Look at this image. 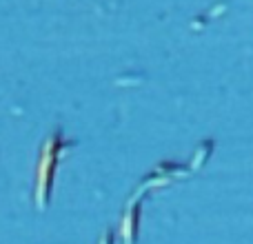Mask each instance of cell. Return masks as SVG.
<instances>
[{
  "instance_id": "7a4b0ae2",
  "label": "cell",
  "mask_w": 253,
  "mask_h": 244,
  "mask_svg": "<svg viewBox=\"0 0 253 244\" xmlns=\"http://www.w3.org/2000/svg\"><path fill=\"white\" fill-rule=\"evenodd\" d=\"M144 193L140 191L135 198H131L129 206L125 211L123 224H120V238L123 244H133L135 242V233H138V218H140V200H142Z\"/></svg>"
},
{
  "instance_id": "3957f363",
  "label": "cell",
  "mask_w": 253,
  "mask_h": 244,
  "mask_svg": "<svg viewBox=\"0 0 253 244\" xmlns=\"http://www.w3.org/2000/svg\"><path fill=\"white\" fill-rule=\"evenodd\" d=\"M114 242H116L114 231H111V229H107V231L102 233V238H100V242H98V244H114Z\"/></svg>"
},
{
  "instance_id": "6da1fadb",
  "label": "cell",
  "mask_w": 253,
  "mask_h": 244,
  "mask_svg": "<svg viewBox=\"0 0 253 244\" xmlns=\"http://www.w3.org/2000/svg\"><path fill=\"white\" fill-rule=\"evenodd\" d=\"M62 149H65V140H62L60 131L49 135L42 144L40 164H38V180H36V206L40 211L49 204V196H51V187H53V173H56V164Z\"/></svg>"
}]
</instances>
